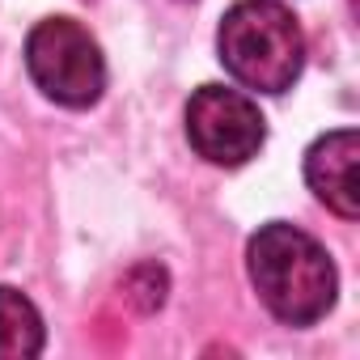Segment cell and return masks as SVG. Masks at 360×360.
<instances>
[{"label":"cell","instance_id":"obj_1","mask_svg":"<svg viewBox=\"0 0 360 360\" xmlns=\"http://www.w3.org/2000/svg\"><path fill=\"white\" fill-rule=\"evenodd\" d=\"M246 271L259 301L284 326H314L330 314L339 271L318 238L288 221H267L246 242Z\"/></svg>","mask_w":360,"mask_h":360},{"label":"cell","instance_id":"obj_2","mask_svg":"<svg viewBox=\"0 0 360 360\" xmlns=\"http://www.w3.org/2000/svg\"><path fill=\"white\" fill-rule=\"evenodd\" d=\"M217 56L225 72L255 94H288L305 68L301 22L280 0H238L221 18Z\"/></svg>","mask_w":360,"mask_h":360},{"label":"cell","instance_id":"obj_3","mask_svg":"<svg viewBox=\"0 0 360 360\" xmlns=\"http://www.w3.org/2000/svg\"><path fill=\"white\" fill-rule=\"evenodd\" d=\"M30 81L68 110H85L106 89V60L98 39L72 18H43L26 34Z\"/></svg>","mask_w":360,"mask_h":360},{"label":"cell","instance_id":"obj_4","mask_svg":"<svg viewBox=\"0 0 360 360\" xmlns=\"http://www.w3.org/2000/svg\"><path fill=\"white\" fill-rule=\"evenodd\" d=\"M187 140L204 161L238 169L259 157L267 140V119L250 94L229 85H200L187 102Z\"/></svg>","mask_w":360,"mask_h":360},{"label":"cell","instance_id":"obj_5","mask_svg":"<svg viewBox=\"0 0 360 360\" xmlns=\"http://www.w3.org/2000/svg\"><path fill=\"white\" fill-rule=\"evenodd\" d=\"M305 183L335 217H360V136L352 127H335L309 144Z\"/></svg>","mask_w":360,"mask_h":360},{"label":"cell","instance_id":"obj_6","mask_svg":"<svg viewBox=\"0 0 360 360\" xmlns=\"http://www.w3.org/2000/svg\"><path fill=\"white\" fill-rule=\"evenodd\" d=\"M43 352V318L34 301L0 284V360H30Z\"/></svg>","mask_w":360,"mask_h":360},{"label":"cell","instance_id":"obj_7","mask_svg":"<svg viewBox=\"0 0 360 360\" xmlns=\"http://www.w3.org/2000/svg\"><path fill=\"white\" fill-rule=\"evenodd\" d=\"M165 288H169V280H165V271H161L157 263H140V267H131V271L123 276V284H119L123 301H127L131 309H140V314L161 309Z\"/></svg>","mask_w":360,"mask_h":360}]
</instances>
